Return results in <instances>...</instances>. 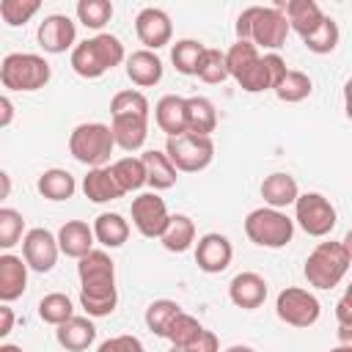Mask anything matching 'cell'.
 <instances>
[{
    "label": "cell",
    "instance_id": "1",
    "mask_svg": "<svg viewBox=\"0 0 352 352\" xmlns=\"http://www.w3.org/2000/svg\"><path fill=\"white\" fill-rule=\"evenodd\" d=\"M124 58H126V52H124V44L118 36L96 33L72 50V69H74V74H80L85 80H96L104 72L116 69Z\"/></svg>",
    "mask_w": 352,
    "mask_h": 352
},
{
    "label": "cell",
    "instance_id": "2",
    "mask_svg": "<svg viewBox=\"0 0 352 352\" xmlns=\"http://www.w3.org/2000/svg\"><path fill=\"white\" fill-rule=\"evenodd\" d=\"M349 256L344 250L341 242H319L308 258H305V267H302V275L308 280V286L314 289H333L344 280L346 270H349Z\"/></svg>",
    "mask_w": 352,
    "mask_h": 352
},
{
    "label": "cell",
    "instance_id": "3",
    "mask_svg": "<svg viewBox=\"0 0 352 352\" xmlns=\"http://www.w3.org/2000/svg\"><path fill=\"white\" fill-rule=\"evenodd\" d=\"M52 69L36 52H11L0 63V82L8 91H38L50 82Z\"/></svg>",
    "mask_w": 352,
    "mask_h": 352
},
{
    "label": "cell",
    "instance_id": "4",
    "mask_svg": "<svg viewBox=\"0 0 352 352\" xmlns=\"http://www.w3.org/2000/svg\"><path fill=\"white\" fill-rule=\"evenodd\" d=\"M116 148V140H113V129L107 124H99V121H88V124H80L72 129L69 135V151L77 162L88 165V168H104L110 154Z\"/></svg>",
    "mask_w": 352,
    "mask_h": 352
},
{
    "label": "cell",
    "instance_id": "5",
    "mask_svg": "<svg viewBox=\"0 0 352 352\" xmlns=\"http://www.w3.org/2000/svg\"><path fill=\"white\" fill-rule=\"evenodd\" d=\"M245 234H248V239L253 245L278 250V248H286L292 242V236H294V220L286 212H280V209L258 206V209H253L245 217Z\"/></svg>",
    "mask_w": 352,
    "mask_h": 352
},
{
    "label": "cell",
    "instance_id": "6",
    "mask_svg": "<svg viewBox=\"0 0 352 352\" xmlns=\"http://www.w3.org/2000/svg\"><path fill=\"white\" fill-rule=\"evenodd\" d=\"M165 154L170 157V162L176 165L179 173H198V170L209 168V162L214 160V143H212V138L184 132L179 138H168Z\"/></svg>",
    "mask_w": 352,
    "mask_h": 352
},
{
    "label": "cell",
    "instance_id": "7",
    "mask_svg": "<svg viewBox=\"0 0 352 352\" xmlns=\"http://www.w3.org/2000/svg\"><path fill=\"white\" fill-rule=\"evenodd\" d=\"M294 223L308 234V236H327L338 217H336V206L322 195V192H302L294 204Z\"/></svg>",
    "mask_w": 352,
    "mask_h": 352
},
{
    "label": "cell",
    "instance_id": "8",
    "mask_svg": "<svg viewBox=\"0 0 352 352\" xmlns=\"http://www.w3.org/2000/svg\"><path fill=\"white\" fill-rule=\"evenodd\" d=\"M275 314L289 327H311L316 324L322 305L314 292L300 289V286H286L275 300Z\"/></svg>",
    "mask_w": 352,
    "mask_h": 352
},
{
    "label": "cell",
    "instance_id": "9",
    "mask_svg": "<svg viewBox=\"0 0 352 352\" xmlns=\"http://www.w3.org/2000/svg\"><path fill=\"white\" fill-rule=\"evenodd\" d=\"M289 19L283 14V8L278 6H258L256 19H253V30H250V41L261 50H280L289 38Z\"/></svg>",
    "mask_w": 352,
    "mask_h": 352
},
{
    "label": "cell",
    "instance_id": "10",
    "mask_svg": "<svg viewBox=\"0 0 352 352\" xmlns=\"http://www.w3.org/2000/svg\"><path fill=\"white\" fill-rule=\"evenodd\" d=\"M132 226L146 236V239H160L162 231L168 228V206L157 192H140L132 198Z\"/></svg>",
    "mask_w": 352,
    "mask_h": 352
},
{
    "label": "cell",
    "instance_id": "11",
    "mask_svg": "<svg viewBox=\"0 0 352 352\" xmlns=\"http://www.w3.org/2000/svg\"><path fill=\"white\" fill-rule=\"evenodd\" d=\"M58 253H60L58 234H52L47 228H30L22 239V258L36 272H50L58 261Z\"/></svg>",
    "mask_w": 352,
    "mask_h": 352
},
{
    "label": "cell",
    "instance_id": "12",
    "mask_svg": "<svg viewBox=\"0 0 352 352\" xmlns=\"http://www.w3.org/2000/svg\"><path fill=\"white\" fill-rule=\"evenodd\" d=\"M231 258H234V248L226 234L209 231L195 242V264L206 275H217V272L228 270Z\"/></svg>",
    "mask_w": 352,
    "mask_h": 352
},
{
    "label": "cell",
    "instance_id": "13",
    "mask_svg": "<svg viewBox=\"0 0 352 352\" xmlns=\"http://www.w3.org/2000/svg\"><path fill=\"white\" fill-rule=\"evenodd\" d=\"M135 33L143 44V50H160L165 44H170V36H173V25H170V16L162 11V8H143L138 16H135Z\"/></svg>",
    "mask_w": 352,
    "mask_h": 352
},
{
    "label": "cell",
    "instance_id": "14",
    "mask_svg": "<svg viewBox=\"0 0 352 352\" xmlns=\"http://www.w3.org/2000/svg\"><path fill=\"white\" fill-rule=\"evenodd\" d=\"M38 44L44 52H52V55H60L66 50H74V38H77V28L74 22L66 16V14H50L41 19L38 25V33H36Z\"/></svg>",
    "mask_w": 352,
    "mask_h": 352
},
{
    "label": "cell",
    "instance_id": "15",
    "mask_svg": "<svg viewBox=\"0 0 352 352\" xmlns=\"http://www.w3.org/2000/svg\"><path fill=\"white\" fill-rule=\"evenodd\" d=\"M228 300L242 311H256L267 300V280L258 272H239L228 283Z\"/></svg>",
    "mask_w": 352,
    "mask_h": 352
},
{
    "label": "cell",
    "instance_id": "16",
    "mask_svg": "<svg viewBox=\"0 0 352 352\" xmlns=\"http://www.w3.org/2000/svg\"><path fill=\"white\" fill-rule=\"evenodd\" d=\"M275 6L283 8V14H286V19H289V28H292L300 38L311 36V33L324 22V11L319 8L316 0H286V3L278 0Z\"/></svg>",
    "mask_w": 352,
    "mask_h": 352
},
{
    "label": "cell",
    "instance_id": "17",
    "mask_svg": "<svg viewBox=\"0 0 352 352\" xmlns=\"http://www.w3.org/2000/svg\"><path fill=\"white\" fill-rule=\"evenodd\" d=\"M154 121L168 138H179L187 132V99L176 94H165L154 104Z\"/></svg>",
    "mask_w": 352,
    "mask_h": 352
},
{
    "label": "cell",
    "instance_id": "18",
    "mask_svg": "<svg viewBox=\"0 0 352 352\" xmlns=\"http://www.w3.org/2000/svg\"><path fill=\"white\" fill-rule=\"evenodd\" d=\"M94 226H88L85 220H66L60 228H58V245H60V253L69 256V258H82L94 250Z\"/></svg>",
    "mask_w": 352,
    "mask_h": 352
},
{
    "label": "cell",
    "instance_id": "19",
    "mask_svg": "<svg viewBox=\"0 0 352 352\" xmlns=\"http://www.w3.org/2000/svg\"><path fill=\"white\" fill-rule=\"evenodd\" d=\"M261 198H264V204L272 206V209L294 206L297 198H300L297 179H294L292 173H283V170H275V173L264 176V182H261Z\"/></svg>",
    "mask_w": 352,
    "mask_h": 352
},
{
    "label": "cell",
    "instance_id": "20",
    "mask_svg": "<svg viewBox=\"0 0 352 352\" xmlns=\"http://www.w3.org/2000/svg\"><path fill=\"white\" fill-rule=\"evenodd\" d=\"M25 289H28V261L14 253H3L0 256V300L11 302L22 297Z\"/></svg>",
    "mask_w": 352,
    "mask_h": 352
},
{
    "label": "cell",
    "instance_id": "21",
    "mask_svg": "<svg viewBox=\"0 0 352 352\" xmlns=\"http://www.w3.org/2000/svg\"><path fill=\"white\" fill-rule=\"evenodd\" d=\"M126 77L138 88H151L162 80V60L151 50H135L126 58Z\"/></svg>",
    "mask_w": 352,
    "mask_h": 352
},
{
    "label": "cell",
    "instance_id": "22",
    "mask_svg": "<svg viewBox=\"0 0 352 352\" xmlns=\"http://www.w3.org/2000/svg\"><path fill=\"white\" fill-rule=\"evenodd\" d=\"M82 192L94 204H110V201H116V198L124 195V190L118 187L110 165H104V168H88L85 179H82Z\"/></svg>",
    "mask_w": 352,
    "mask_h": 352
},
{
    "label": "cell",
    "instance_id": "23",
    "mask_svg": "<svg viewBox=\"0 0 352 352\" xmlns=\"http://www.w3.org/2000/svg\"><path fill=\"white\" fill-rule=\"evenodd\" d=\"M77 275H80V286L116 283V264L104 250H91L77 261Z\"/></svg>",
    "mask_w": 352,
    "mask_h": 352
},
{
    "label": "cell",
    "instance_id": "24",
    "mask_svg": "<svg viewBox=\"0 0 352 352\" xmlns=\"http://www.w3.org/2000/svg\"><path fill=\"white\" fill-rule=\"evenodd\" d=\"M110 129H113V140H116L118 148L138 151V148H143V143L148 138V118L121 116V118H113L110 121Z\"/></svg>",
    "mask_w": 352,
    "mask_h": 352
},
{
    "label": "cell",
    "instance_id": "25",
    "mask_svg": "<svg viewBox=\"0 0 352 352\" xmlns=\"http://www.w3.org/2000/svg\"><path fill=\"white\" fill-rule=\"evenodd\" d=\"M140 160H143V165H146V179H148V187L154 190V192H160V190H170L173 184H176V165L170 162V157L165 154V151H157V148H148V151H143L140 154Z\"/></svg>",
    "mask_w": 352,
    "mask_h": 352
},
{
    "label": "cell",
    "instance_id": "26",
    "mask_svg": "<svg viewBox=\"0 0 352 352\" xmlns=\"http://www.w3.org/2000/svg\"><path fill=\"white\" fill-rule=\"evenodd\" d=\"M55 338L66 352H82V349H88L94 344L96 327H94V322L88 316H72L69 322H63L55 330Z\"/></svg>",
    "mask_w": 352,
    "mask_h": 352
},
{
    "label": "cell",
    "instance_id": "27",
    "mask_svg": "<svg viewBox=\"0 0 352 352\" xmlns=\"http://www.w3.org/2000/svg\"><path fill=\"white\" fill-rule=\"evenodd\" d=\"M80 305L85 308L88 316L102 319L110 316L118 305V289L116 283H104V286H80Z\"/></svg>",
    "mask_w": 352,
    "mask_h": 352
},
{
    "label": "cell",
    "instance_id": "28",
    "mask_svg": "<svg viewBox=\"0 0 352 352\" xmlns=\"http://www.w3.org/2000/svg\"><path fill=\"white\" fill-rule=\"evenodd\" d=\"M160 242H162V248L168 253H184V250H190L192 242H195V223L187 214H170L168 228L162 231Z\"/></svg>",
    "mask_w": 352,
    "mask_h": 352
},
{
    "label": "cell",
    "instance_id": "29",
    "mask_svg": "<svg viewBox=\"0 0 352 352\" xmlns=\"http://www.w3.org/2000/svg\"><path fill=\"white\" fill-rule=\"evenodd\" d=\"M217 126V110L206 96H190L187 99V132L212 138Z\"/></svg>",
    "mask_w": 352,
    "mask_h": 352
},
{
    "label": "cell",
    "instance_id": "30",
    "mask_svg": "<svg viewBox=\"0 0 352 352\" xmlns=\"http://www.w3.org/2000/svg\"><path fill=\"white\" fill-rule=\"evenodd\" d=\"M94 236L104 248H121L129 239V223L118 212H102L94 220Z\"/></svg>",
    "mask_w": 352,
    "mask_h": 352
},
{
    "label": "cell",
    "instance_id": "31",
    "mask_svg": "<svg viewBox=\"0 0 352 352\" xmlns=\"http://www.w3.org/2000/svg\"><path fill=\"white\" fill-rule=\"evenodd\" d=\"M36 187H38V192H41L47 201H69V198L74 195V190H77V182H74V176H72L69 170H63V168H50V170H44V173L38 176Z\"/></svg>",
    "mask_w": 352,
    "mask_h": 352
},
{
    "label": "cell",
    "instance_id": "32",
    "mask_svg": "<svg viewBox=\"0 0 352 352\" xmlns=\"http://www.w3.org/2000/svg\"><path fill=\"white\" fill-rule=\"evenodd\" d=\"M272 91H275V96H278L280 102H286V104H297V102H302V99H308V96H311L314 82H311V77H308L305 72L289 69Z\"/></svg>",
    "mask_w": 352,
    "mask_h": 352
},
{
    "label": "cell",
    "instance_id": "33",
    "mask_svg": "<svg viewBox=\"0 0 352 352\" xmlns=\"http://www.w3.org/2000/svg\"><path fill=\"white\" fill-rule=\"evenodd\" d=\"M110 168H113V176H116L118 187L124 190V195L140 190L143 184H148V179H146V165H143L140 157H121V160H116Z\"/></svg>",
    "mask_w": 352,
    "mask_h": 352
},
{
    "label": "cell",
    "instance_id": "34",
    "mask_svg": "<svg viewBox=\"0 0 352 352\" xmlns=\"http://www.w3.org/2000/svg\"><path fill=\"white\" fill-rule=\"evenodd\" d=\"M179 314H182V305H179L176 300H154V302L146 308L143 319H146V327H148L154 336L165 338L168 330H170V324H173V319H176Z\"/></svg>",
    "mask_w": 352,
    "mask_h": 352
},
{
    "label": "cell",
    "instance_id": "35",
    "mask_svg": "<svg viewBox=\"0 0 352 352\" xmlns=\"http://www.w3.org/2000/svg\"><path fill=\"white\" fill-rule=\"evenodd\" d=\"M204 52H206V47L198 38H182L170 47V60L179 74H198Z\"/></svg>",
    "mask_w": 352,
    "mask_h": 352
},
{
    "label": "cell",
    "instance_id": "36",
    "mask_svg": "<svg viewBox=\"0 0 352 352\" xmlns=\"http://www.w3.org/2000/svg\"><path fill=\"white\" fill-rule=\"evenodd\" d=\"M38 316H41V322H47V324L60 327L63 322H69V319L74 316V305H72L69 294H63V292H50V294H44L41 302H38Z\"/></svg>",
    "mask_w": 352,
    "mask_h": 352
},
{
    "label": "cell",
    "instance_id": "37",
    "mask_svg": "<svg viewBox=\"0 0 352 352\" xmlns=\"http://www.w3.org/2000/svg\"><path fill=\"white\" fill-rule=\"evenodd\" d=\"M338 38H341V33H338L336 19H333V16H324V22H322L311 36L302 38V44H305V50L314 52V55H327V52H333V50L338 47Z\"/></svg>",
    "mask_w": 352,
    "mask_h": 352
},
{
    "label": "cell",
    "instance_id": "38",
    "mask_svg": "<svg viewBox=\"0 0 352 352\" xmlns=\"http://www.w3.org/2000/svg\"><path fill=\"white\" fill-rule=\"evenodd\" d=\"M110 116L113 118H121V116H140V118H148V99L135 91V88H126V91H118L113 99H110Z\"/></svg>",
    "mask_w": 352,
    "mask_h": 352
},
{
    "label": "cell",
    "instance_id": "39",
    "mask_svg": "<svg viewBox=\"0 0 352 352\" xmlns=\"http://www.w3.org/2000/svg\"><path fill=\"white\" fill-rule=\"evenodd\" d=\"M74 11H77V19L91 30H102L113 19V3L110 0H80Z\"/></svg>",
    "mask_w": 352,
    "mask_h": 352
},
{
    "label": "cell",
    "instance_id": "40",
    "mask_svg": "<svg viewBox=\"0 0 352 352\" xmlns=\"http://www.w3.org/2000/svg\"><path fill=\"white\" fill-rule=\"evenodd\" d=\"M195 77H201V80L209 82V85H217V82L228 80L231 74H228L226 52H220V50H214V47H206V52H204V58H201V66H198V74H195Z\"/></svg>",
    "mask_w": 352,
    "mask_h": 352
},
{
    "label": "cell",
    "instance_id": "41",
    "mask_svg": "<svg viewBox=\"0 0 352 352\" xmlns=\"http://www.w3.org/2000/svg\"><path fill=\"white\" fill-rule=\"evenodd\" d=\"M258 58H261V55H258V47H256L253 41H236V44H231V47H228V52H226L228 74L236 80V77H239L248 66H253Z\"/></svg>",
    "mask_w": 352,
    "mask_h": 352
},
{
    "label": "cell",
    "instance_id": "42",
    "mask_svg": "<svg viewBox=\"0 0 352 352\" xmlns=\"http://www.w3.org/2000/svg\"><path fill=\"white\" fill-rule=\"evenodd\" d=\"M239 88L248 91V94H261V91H272V74H270V66L264 58H258L253 66H248L239 77H236Z\"/></svg>",
    "mask_w": 352,
    "mask_h": 352
},
{
    "label": "cell",
    "instance_id": "43",
    "mask_svg": "<svg viewBox=\"0 0 352 352\" xmlns=\"http://www.w3.org/2000/svg\"><path fill=\"white\" fill-rule=\"evenodd\" d=\"M204 333V324L195 319V316H190V314H179L176 319H173V324H170V330H168V341H170V346H187V344H192L198 336Z\"/></svg>",
    "mask_w": 352,
    "mask_h": 352
},
{
    "label": "cell",
    "instance_id": "44",
    "mask_svg": "<svg viewBox=\"0 0 352 352\" xmlns=\"http://www.w3.org/2000/svg\"><path fill=\"white\" fill-rule=\"evenodd\" d=\"M22 231H25V217L16 209L3 206L0 209V248L3 250L14 248L22 239Z\"/></svg>",
    "mask_w": 352,
    "mask_h": 352
},
{
    "label": "cell",
    "instance_id": "45",
    "mask_svg": "<svg viewBox=\"0 0 352 352\" xmlns=\"http://www.w3.org/2000/svg\"><path fill=\"white\" fill-rule=\"evenodd\" d=\"M38 8H41L38 0H3V3H0V16H3L6 25L19 28V25H25L33 14H38Z\"/></svg>",
    "mask_w": 352,
    "mask_h": 352
},
{
    "label": "cell",
    "instance_id": "46",
    "mask_svg": "<svg viewBox=\"0 0 352 352\" xmlns=\"http://www.w3.org/2000/svg\"><path fill=\"white\" fill-rule=\"evenodd\" d=\"M96 352H146V346H143V341L138 336L124 333V336H113V338L102 341Z\"/></svg>",
    "mask_w": 352,
    "mask_h": 352
},
{
    "label": "cell",
    "instance_id": "47",
    "mask_svg": "<svg viewBox=\"0 0 352 352\" xmlns=\"http://www.w3.org/2000/svg\"><path fill=\"white\" fill-rule=\"evenodd\" d=\"M256 11H258V6H248V8H242V11H239V16H236V22H234L236 41H250V30H253Z\"/></svg>",
    "mask_w": 352,
    "mask_h": 352
},
{
    "label": "cell",
    "instance_id": "48",
    "mask_svg": "<svg viewBox=\"0 0 352 352\" xmlns=\"http://www.w3.org/2000/svg\"><path fill=\"white\" fill-rule=\"evenodd\" d=\"M184 352H220V344H217V336L212 330H204L192 344L182 346Z\"/></svg>",
    "mask_w": 352,
    "mask_h": 352
},
{
    "label": "cell",
    "instance_id": "49",
    "mask_svg": "<svg viewBox=\"0 0 352 352\" xmlns=\"http://www.w3.org/2000/svg\"><path fill=\"white\" fill-rule=\"evenodd\" d=\"M11 324H14V311L8 308V302L0 305V338H6L11 333Z\"/></svg>",
    "mask_w": 352,
    "mask_h": 352
},
{
    "label": "cell",
    "instance_id": "50",
    "mask_svg": "<svg viewBox=\"0 0 352 352\" xmlns=\"http://www.w3.org/2000/svg\"><path fill=\"white\" fill-rule=\"evenodd\" d=\"M11 116H14V104L8 96H0V126H8L11 124Z\"/></svg>",
    "mask_w": 352,
    "mask_h": 352
},
{
    "label": "cell",
    "instance_id": "51",
    "mask_svg": "<svg viewBox=\"0 0 352 352\" xmlns=\"http://www.w3.org/2000/svg\"><path fill=\"white\" fill-rule=\"evenodd\" d=\"M338 346H349L352 349V322L349 324H338Z\"/></svg>",
    "mask_w": 352,
    "mask_h": 352
},
{
    "label": "cell",
    "instance_id": "52",
    "mask_svg": "<svg viewBox=\"0 0 352 352\" xmlns=\"http://www.w3.org/2000/svg\"><path fill=\"white\" fill-rule=\"evenodd\" d=\"M344 113H346V118L352 121V77L344 82Z\"/></svg>",
    "mask_w": 352,
    "mask_h": 352
},
{
    "label": "cell",
    "instance_id": "53",
    "mask_svg": "<svg viewBox=\"0 0 352 352\" xmlns=\"http://www.w3.org/2000/svg\"><path fill=\"white\" fill-rule=\"evenodd\" d=\"M341 245H344V250H346V256H349V261H352V228L346 231V236L341 239Z\"/></svg>",
    "mask_w": 352,
    "mask_h": 352
},
{
    "label": "cell",
    "instance_id": "54",
    "mask_svg": "<svg viewBox=\"0 0 352 352\" xmlns=\"http://www.w3.org/2000/svg\"><path fill=\"white\" fill-rule=\"evenodd\" d=\"M341 302H344V305H346V308L352 311V283L346 286V292H344V297H341Z\"/></svg>",
    "mask_w": 352,
    "mask_h": 352
},
{
    "label": "cell",
    "instance_id": "55",
    "mask_svg": "<svg viewBox=\"0 0 352 352\" xmlns=\"http://www.w3.org/2000/svg\"><path fill=\"white\" fill-rule=\"evenodd\" d=\"M226 352H256L253 346H248V344H234V346H228Z\"/></svg>",
    "mask_w": 352,
    "mask_h": 352
},
{
    "label": "cell",
    "instance_id": "56",
    "mask_svg": "<svg viewBox=\"0 0 352 352\" xmlns=\"http://www.w3.org/2000/svg\"><path fill=\"white\" fill-rule=\"evenodd\" d=\"M0 179H3V198L8 195V190H11V182H8V173H0Z\"/></svg>",
    "mask_w": 352,
    "mask_h": 352
},
{
    "label": "cell",
    "instance_id": "57",
    "mask_svg": "<svg viewBox=\"0 0 352 352\" xmlns=\"http://www.w3.org/2000/svg\"><path fill=\"white\" fill-rule=\"evenodd\" d=\"M0 352H22L16 344H0Z\"/></svg>",
    "mask_w": 352,
    "mask_h": 352
},
{
    "label": "cell",
    "instance_id": "58",
    "mask_svg": "<svg viewBox=\"0 0 352 352\" xmlns=\"http://www.w3.org/2000/svg\"><path fill=\"white\" fill-rule=\"evenodd\" d=\"M330 352H352V349H349V346H333Z\"/></svg>",
    "mask_w": 352,
    "mask_h": 352
},
{
    "label": "cell",
    "instance_id": "59",
    "mask_svg": "<svg viewBox=\"0 0 352 352\" xmlns=\"http://www.w3.org/2000/svg\"><path fill=\"white\" fill-rule=\"evenodd\" d=\"M168 352H184V349H182V346H170Z\"/></svg>",
    "mask_w": 352,
    "mask_h": 352
}]
</instances>
